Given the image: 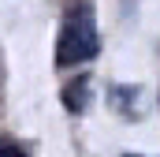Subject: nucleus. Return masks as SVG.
<instances>
[{
  "instance_id": "f257e3e1",
  "label": "nucleus",
  "mask_w": 160,
  "mask_h": 157,
  "mask_svg": "<svg viewBox=\"0 0 160 157\" xmlns=\"http://www.w3.org/2000/svg\"><path fill=\"white\" fill-rule=\"evenodd\" d=\"M101 49V34H97V23H93V8L82 4L67 15L63 30H60V41H56V64H86L93 60Z\"/></svg>"
},
{
  "instance_id": "f03ea898",
  "label": "nucleus",
  "mask_w": 160,
  "mask_h": 157,
  "mask_svg": "<svg viewBox=\"0 0 160 157\" xmlns=\"http://www.w3.org/2000/svg\"><path fill=\"white\" fill-rule=\"evenodd\" d=\"M63 105H67L71 112H86V109H89V78H78L75 86L63 90Z\"/></svg>"
},
{
  "instance_id": "7ed1b4c3",
  "label": "nucleus",
  "mask_w": 160,
  "mask_h": 157,
  "mask_svg": "<svg viewBox=\"0 0 160 157\" xmlns=\"http://www.w3.org/2000/svg\"><path fill=\"white\" fill-rule=\"evenodd\" d=\"M0 157H26V150L11 138H0Z\"/></svg>"
},
{
  "instance_id": "20e7f679",
  "label": "nucleus",
  "mask_w": 160,
  "mask_h": 157,
  "mask_svg": "<svg viewBox=\"0 0 160 157\" xmlns=\"http://www.w3.org/2000/svg\"><path fill=\"white\" fill-rule=\"evenodd\" d=\"M123 157H142V154H123Z\"/></svg>"
}]
</instances>
